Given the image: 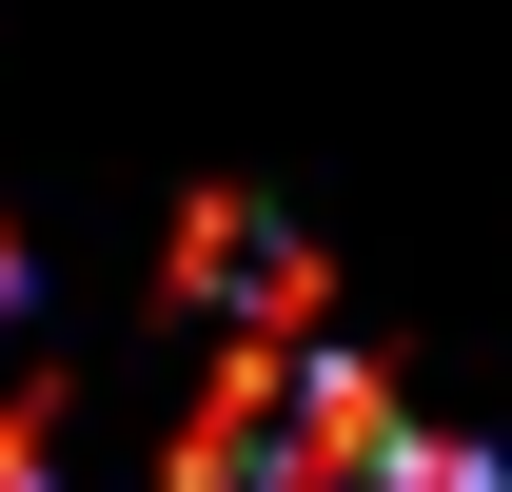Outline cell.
<instances>
[{"label": "cell", "instance_id": "6da1fadb", "mask_svg": "<svg viewBox=\"0 0 512 492\" xmlns=\"http://www.w3.org/2000/svg\"><path fill=\"white\" fill-rule=\"evenodd\" d=\"M178 492H493V473H473V453H434V433L394 414L355 355H316V335H256V355L197 394Z\"/></svg>", "mask_w": 512, "mask_h": 492}, {"label": "cell", "instance_id": "7a4b0ae2", "mask_svg": "<svg viewBox=\"0 0 512 492\" xmlns=\"http://www.w3.org/2000/svg\"><path fill=\"white\" fill-rule=\"evenodd\" d=\"M0 492H40V394H20V256H0Z\"/></svg>", "mask_w": 512, "mask_h": 492}]
</instances>
